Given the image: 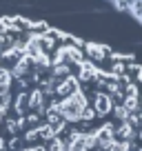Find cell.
I'll use <instances>...</instances> for the list:
<instances>
[{"instance_id": "52a82bcc", "label": "cell", "mask_w": 142, "mask_h": 151, "mask_svg": "<svg viewBox=\"0 0 142 151\" xmlns=\"http://www.w3.org/2000/svg\"><path fill=\"white\" fill-rule=\"evenodd\" d=\"M11 80H14V76H11L9 69H0V98L7 93H11Z\"/></svg>"}, {"instance_id": "5b68a950", "label": "cell", "mask_w": 142, "mask_h": 151, "mask_svg": "<svg viewBox=\"0 0 142 151\" xmlns=\"http://www.w3.org/2000/svg\"><path fill=\"white\" fill-rule=\"evenodd\" d=\"M29 96V111H36V113H42L44 107H47V98H44V93L36 87V89L31 91Z\"/></svg>"}, {"instance_id": "8fae6325", "label": "cell", "mask_w": 142, "mask_h": 151, "mask_svg": "<svg viewBox=\"0 0 142 151\" xmlns=\"http://www.w3.org/2000/svg\"><path fill=\"white\" fill-rule=\"evenodd\" d=\"M20 147V138H14V140L9 142V147H7V149H18Z\"/></svg>"}, {"instance_id": "7a4b0ae2", "label": "cell", "mask_w": 142, "mask_h": 151, "mask_svg": "<svg viewBox=\"0 0 142 151\" xmlns=\"http://www.w3.org/2000/svg\"><path fill=\"white\" fill-rule=\"evenodd\" d=\"M78 89H80V80H78L76 76H65V78H60V82L56 85V93L60 96V98L76 93Z\"/></svg>"}, {"instance_id": "4fadbf2b", "label": "cell", "mask_w": 142, "mask_h": 151, "mask_svg": "<svg viewBox=\"0 0 142 151\" xmlns=\"http://www.w3.org/2000/svg\"><path fill=\"white\" fill-rule=\"evenodd\" d=\"M0 151H9V149H7V142L2 140V138H0Z\"/></svg>"}, {"instance_id": "3957f363", "label": "cell", "mask_w": 142, "mask_h": 151, "mask_svg": "<svg viewBox=\"0 0 142 151\" xmlns=\"http://www.w3.org/2000/svg\"><path fill=\"white\" fill-rule=\"evenodd\" d=\"M111 109H113V100H111L109 93H104V91H98L93 98V111L95 116H107V113H111Z\"/></svg>"}, {"instance_id": "8992f818", "label": "cell", "mask_w": 142, "mask_h": 151, "mask_svg": "<svg viewBox=\"0 0 142 151\" xmlns=\"http://www.w3.org/2000/svg\"><path fill=\"white\" fill-rule=\"evenodd\" d=\"M93 138H95V147L98 145H107V142H113V124H102L100 129H95Z\"/></svg>"}, {"instance_id": "7c38bea8", "label": "cell", "mask_w": 142, "mask_h": 151, "mask_svg": "<svg viewBox=\"0 0 142 151\" xmlns=\"http://www.w3.org/2000/svg\"><path fill=\"white\" fill-rule=\"evenodd\" d=\"M29 151H47L44 145H36V147H29Z\"/></svg>"}, {"instance_id": "6da1fadb", "label": "cell", "mask_w": 142, "mask_h": 151, "mask_svg": "<svg viewBox=\"0 0 142 151\" xmlns=\"http://www.w3.org/2000/svg\"><path fill=\"white\" fill-rule=\"evenodd\" d=\"M87 104H89V102H87V93L82 91V87H80L76 93L65 96L62 100H58V102H53V104H47V107L56 109L62 118H65V122H80L82 109H85ZM47 107H44V109H47Z\"/></svg>"}, {"instance_id": "5bb4252c", "label": "cell", "mask_w": 142, "mask_h": 151, "mask_svg": "<svg viewBox=\"0 0 142 151\" xmlns=\"http://www.w3.org/2000/svg\"><path fill=\"white\" fill-rule=\"evenodd\" d=\"M22 151H29V149H22Z\"/></svg>"}, {"instance_id": "9c48e42d", "label": "cell", "mask_w": 142, "mask_h": 151, "mask_svg": "<svg viewBox=\"0 0 142 151\" xmlns=\"http://www.w3.org/2000/svg\"><path fill=\"white\" fill-rule=\"evenodd\" d=\"M111 111H113V113H115V118H118V120H120V122H122V120H127V118H129V113H131V111H129V109H127V107H124V104H122V102H118V104H113V109H111Z\"/></svg>"}, {"instance_id": "277c9868", "label": "cell", "mask_w": 142, "mask_h": 151, "mask_svg": "<svg viewBox=\"0 0 142 151\" xmlns=\"http://www.w3.org/2000/svg\"><path fill=\"white\" fill-rule=\"evenodd\" d=\"M85 47V51H87V56L91 58L93 62H102V60H107L109 58V49L104 47V45H95V42H89V45H82Z\"/></svg>"}, {"instance_id": "ba28073f", "label": "cell", "mask_w": 142, "mask_h": 151, "mask_svg": "<svg viewBox=\"0 0 142 151\" xmlns=\"http://www.w3.org/2000/svg\"><path fill=\"white\" fill-rule=\"evenodd\" d=\"M14 109L18 111V116H24V113L29 111V96H27V91H22V93H18V96H16Z\"/></svg>"}, {"instance_id": "30bf717a", "label": "cell", "mask_w": 142, "mask_h": 151, "mask_svg": "<svg viewBox=\"0 0 142 151\" xmlns=\"http://www.w3.org/2000/svg\"><path fill=\"white\" fill-rule=\"evenodd\" d=\"M47 151H65V140L60 136H53L47 145Z\"/></svg>"}]
</instances>
